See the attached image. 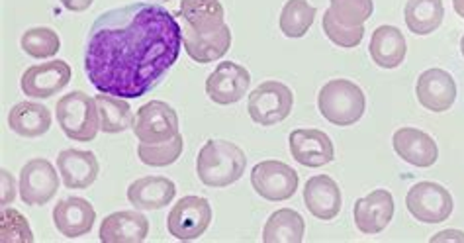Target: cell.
Instances as JSON below:
<instances>
[{
    "instance_id": "1",
    "label": "cell",
    "mask_w": 464,
    "mask_h": 243,
    "mask_svg": "<svg viewBox=\"0 0 464 243\" xmlns=\"http://www.w3.org/2000/svg\"><path fill=\"white\" fill-rule=\"evenodd\" d=\"M182 26L167 8L131 3L92 22L84 75L99 92L141 99L161 83L182 50Z\"/></svg>"
},
{
    "instance_id": "2",
    "label": "cell",
    "mask_w": 464,
    "mask_h": 243,
    "mask_svg": "<svg viewBox=\"0 0 464 243\" xmlns=\"http://www.w3.org/2000/svg\"><path fill=\"white\" fill-rule=\"evenodd\" d=\"M247 155L227 140H208L198 151L197 173L202 185L212 189L231 187L246 173Z\"/></svg>"
},
{
    "instance_id": "3",
    "label": "cell",
    "mask_w": 464,
    "mask_h": 243,
    "mask_svg": "<svg viewBox=\"0 0 464 243\" xmlns=\"http://www.w3.org/2000/svg\"><path fill=\"white\" fill-rule=\"evenodd\" d=\"M317 111L334 126L357 124L366 111L364 91L349 79L327 81L317 92Z\"/></svg>"
},
{
    "instance_id": "4",
    "label": "cell",
    "mask_w": 464,
    "mask_h": 243,
    "mask_svg": "<svg viewBox=\"0 0 464 243\" xmlns=\"http://www.w3.org/2000/svg\"><path fill=\"white\" fill-rule=\"evenodd\" d=\"M57 124L69 140L81 143L92 141L101 130V114L96 99L82 91L61 96L55 104Z\"/></svg>"
},
{
    "instance_id": "5",
    "label": "cell",
    "mask_w": 464,
    "mask_h": 243,
    "mask_svg": "<svg viewBox=\"0 0 464 243\" xmlns=\"http://www.w3.org/2000/svg\"><path fill=\"white\" fill-rule=\"evenodd\" d=\"M406 209L421 224H443L453 214V194L433 180H420L406 194Z\"/></svg>"
},
{
    "instance_id": "6",
    "label": "cell",
    "mask_w": 464,
    "mask_h": 243,
    "mask_svg": "<svg viewBox=\"0 0 464 243\" xmlns=\"http://www.w3.org/2000/svg\"><path fill=\"white\" fill-rule=\"evenodd\" d=\"M295 108V94L280 81H265L251 91L247 111L251 120L259 126H275L285 122Z\"/></svg>"
},
{
    "instance_id": "7",
    "label": "cell",
    "mask_w": 464,
    "mask_h": 243,
    "mask_svg": "<svg viewBox=\"0 0 464 243\" xmlns=\"http://www.w3.org/2000/svg\"><path fill=\"white\" fill-rule=\"evenodd\" d=\"M210 224L212 206L204 197H197V194L182 197L167 216L169 234L180 241L198 239L206 234Z\"/></svg>"
},
{
    "instance_id": "8",
    "label": "cell",
    "mask_w": 464,
    "mask_h": 243,
    "mask_svg": "<svg viewBox=\"0 0 464 243\" xmlns=\"http://www.w3.org/2000/svg\"><path fill=\"white\" fill-rule=\"evenodd\" d=\"M251 185L261 199L268 202H283L295 197L300 185V177L296 169H292L290 165L268 160L253 167Z\"/></svg>"
},
{
    "instance_id": "9",
    "label": "cell",
    "mask_w": 464,
    "mask_h": 243,
    "mask_svg": "<svg viewBox=\"0 0 464 243\" xmlns=\"http://www.w3.org/2000/svg\"><path fill=\"white\" fill-rule=\"evenodd\" d=\"M133 133L143 143H165L179 136V116L163 101L145 102L133 118Z\"/></svg>"
},
{
    "instance_id": "10",
    "label": "cell",
    "mask_w": 464,
    "mask_h": 243,
    "mask_svg": "<svg viewBox=\"0 0 464 243\" xmlns=\"http://www.w3.org/2000/svg\"><path fill=\"white\" fill-rule=\"evenodd\" d=\"M20 200L28 206H45L55 199L61 180L52 161L35 157L20 171Z\"/></svg>"
},
{
    "instance_id": "11",
    "label": "cell",
    "mask_w": 464,
    "mask_h": 243,
    "mask_svg": "<svg viewBox=\"0 0 464 243\" xmlns=\"http://www.w3.org/2000/svg\"><path fill=\"white\" fill-rule=\"evenodd\" d=\"M72 69L63 59H53L47 63L32 65L22 73L20 89L28 99L45 101L63 91L71 83Z\"/></svg>"
},
{
    "instance_id": "12",
    "label": "cell",
    "mask_w": 464,
    "mask_h": 243,
    "mask_svg": "<svg viewBox=\"0 0 464 243\" xmlns=\"http://www.w3.org/2000/svg\"><path fill=\"white\" fill-rule=\"evenodd\" d=\"M251 87V73L234 61H222L206 79L208 99L219 106L239 102Z\"/></svg>"
},
{
    "instance_id": "13",
    "label": "cell",
    "mask_w": 464,
    "mask_h": 243,
    "mask_svg": "<svg viewBox=\"0 0 464 243\" xmlns=\"http://www.w3.org/2000/svg\"><path fill=\"white\" fill-rule=\"evenodd\" d=\"M418 102L430 112H447L457 101V81L441 67L425 69L415 83Z\"/></svg>"
},
{
    "instance_id": "14",
    "label": "cell",
    "mask_w": 464,
    "mask_h": 243,
    "mask_svg": "<svg viewBox=\"0 0 464 243\" xmlns=\"http://www.w3.org/2000/svg\"><path fill=\"white\" fill-rule=\"evenodd\" d=\"M353 218L361 234H381L394 218V197L386 189H376L361 197L353 209Z\"/></svg>"
},
{
    "instance_id": "15",
    "label": "cell",
    "mask_w": 464,
    "mask_h": 243,
    "mask_svg": "<svg viewBox=\"0 0 464 243\" xmlns=\"http://www.w3.org/2000/svg\"><path fill=\"white\" fill-rule=\"evenodd\" d=\"M288 145L292 157L304 167L317 169L335 160L334 141L322 130L298 128L288 136Z\"/></svg>"
},
{
    "instance_id": "16",
    "label": "cell",
    "mask_w": 464,
    "mask_h": 243,
    "mask_svg": "<svg viewBox=\"0 0 464 243\" xmlns=\"http://www.w3.org/2000/svg\"><path fill=\"white\" fill-rule=\"evenodd\" d=\"M392 148L400 160L418 167L430 169L439 160V145L430 133L418 128H400L392 136Z\"/></svg>"
},
{
    "instance_id": "17",
    "label": "cell",
    "mask_w": 464,
    "mask_h": 243,
    "mask_svg": "<svg viewBox=\"0 0 464 243\" xmlns=\"http://www.w3.org/2000/svg\"><path fill=\"white\" fill-rule=\"evenodd\" d=\"M304 204L317 220L329 222L339 216L343 197L337 182L329 175H314L304 187Z\"/></svg>"
},
{
    "instance_id": "18",
    "label": "cell",
    "mask_w": 464,
    "mask_h": 243,
    "mask_svg": "<svg viewBox=\"0 0 464 243\" xmlns=\"http://www.w3.org/2000/svg\"><path fill=\"white\" fill-rule=\"evenodd\" d=\"M96 222L92 202L79 197L61 199L53 209V224L65 238L87 236Z\"/></svg>"
},
{
    "instance_id": "19",
    "label": "cell",
    "mask_w": 464,
    "mask_h": 243,
    "mask_svg": "<svg viewBox=\"0 0 464 243\" xmlns=\"http://www.w3.org/2000/svg\"><path fill=\"white\" fill-rule=\"evenodd\" d=\"M177 197V185L167 177H141L128 187V202L136 210H161Z\"/></svg>"
},
{
    "instance_id": "20",
    "label": "cell",
    "mask_w": 464,
    "mask_h": 243,
    "mask_svg": "<svg viewBox=\"0 0 464 243\" xmlns=\"http://www.w3.org/2000/svg\"><path fill=\"white\" fill-rule=\"evenodd\" d=\"M57 169L67 189L81 190L94 185L101 165L92 151L63 150L57 155Z\"/></svg>"
},
{
    "instance_id": "21",
    "label": "cell",
    "mask_w": 464,
    "mask_h": 243,
    "mask_svg": "<svg viewBox=\"0 0 464 243\" xmlns=\"http://www.w3.org/2000/svg\"><path fill=\"white\" fill-rule=\"evenodd\" d=\"M148 234V216L136 210H120L104 218L99 238L104 243H141Z\"/></svg>"
},
{
    "instance_id": "22",
    "label": "cell",
    "mask_w": 464,
    "mask_h": 243,
    "mask_svg": "<svg viewBox=\"0 0 464 243\" xmlns=\"http://www.w3.org/2000/svg\"><path fill=\"white\" fill-rule=\"evenodd\" d=\"M179 16L182 28L198 35H210L226 26V10L219 0H182Z\"/></svg>"
},
{
    "instance_id": "23",
    "label": "cell",
    "mask_w": 464,
    "mask_h": 243,
    "mask_svg": "<svg viewBox=\"0 0 464 243\" xmlns=\"http://www.w3.org/2000/svg\"><path fill=\"white\" fill-rule=\"evenodd\" d=\"M369 53L374 63L381 69H396L406 61L408 44L404 34L400 28L390 26V24H382L378 26L371 35Z\"/></svg>"
},
{
    "instance_id": "24",
    "label": "cell",
    "mask_w": 464,
    "mask_h": 243,
    "mask_svg": "<svg viewBox=\"0 0 464 243\" xmlns=\"http://www.w3.org/2000/svg\"><path fill=\"white\" fill-rule=\"evenodd\" d=\"M52 112L42 102H16L8 112V126L20 138H42L52 128Z\"/></svg>"
},
{
    "instance_id": "25",
    "label": "cell",
    "mask_w": 464,
    "mask_h": 243,
    "mask_svg": "<svg viewBox=\"0 0 464 243\" xmlns=\"http://www.w3.org/2000/svg\"><path fill=\"white\" fill-rule=\"evenodd\" d=\"M182 38H185L182 44H185L187 55L194 61V63H200V65L222 59L231 47V30L227 24L210 35H198L187 28H182Z\"/></svg>"
},
{
    "instance_id": "26",
    "label": "cell",
    "mask_w": 464,
    "mask_h": 243,
    "mask_svg": "<svg viewBox=\"0 0 464 243\" xmlns=\"http://www.w3.org/2000/svg\"><path fill=\"white\" fill-rule=\"evenodd\" d=\"M306 234V222L300 212L292 209H280L268 216L263 228L265 243H302Z\"/></svg>"
},
{
    "instance_id": "27",
    "label": "cell",
    "mask_w": 464,
    "mask_h": 243,
    "mask_svg": "<svg viewBox=\"0 0 464 243\" xmlns=\"http://www.w3.org/2000/svg\"><path fill=\"white\" fill-rule=\"evenodd\" d=\"M404 18L411 34L430 35L441 28L443 24V0H408L404 8Z\"/></svg>"
},
{
    "instance_id": "28",
    "label": "cell",
    "mask_w": 464,
    "mask_h": 243,
    "mask_svg": "<svg viewBox=\"0 0 464 243\" xmlns=\"http://www.w3.org/2000/svg\"><path fill=\"white\" fill-rule=\"evenodd\" d=\"M94 99L96 104H99L101 130L104 133H120L133 128V118H136V114L131 112V106L130 102H126V99L106 92H99Z\"/></svg>"
},
{
    "instance_id": "29",
    "label": "cell",
    "mask_w": 464,
    "mask_h": 243,
    "mask_svg": "<svg viewBox=\"0 0 464 243\" xmlns=\"http://www.w3.org/2000/svg\"><path fill=\"white\" fill-rule=\"evenodd\" d=\"M315 20V8L310 0H286L280 12L278 26L286 38L300 40L308 34Z\"/></svg>"
},
{
    "instance_id": "30",
    "label": "cell",
    "mask_w": 464,
    "mask_h": 243,
    "mask_svg": "<svg viewBox=\"0 0 464 243\" xmlns=\"http://www.w3.org/2000/svg\"><path fill=\"white\" fill-rule=\"evenodd\" d=\"M20 47L34 59H50L59 53L61 38L52 28H30L22 34Z\"/></svg>"
},
{
    "instance_id": "31",
    "label": "cell",
    "mask_w": 464,
    "mask_h": 243,
    "mask_svg": "<svg viewBox=\"0 0 464 243\" xmlns=\"http://www.w3.org/2000/svg\"><path fill=\"white\" fill-rule=\"evenodd\" d=\"M185 150V140L179 133L170 141L165 143H143L138 145V157L148 167H169L173 165Z\"/></svg>"
},
{
    "instance_id": "32",
    "label": "cell",
    "mask_w": 464,
    "mask_h": 243,
    "mask_svg": "<svg viewBox=\"0 0 464 243\" xmlns=\"http://www.w3.org/2000/svg\"><path fill=\"white\" fill-rule=\"evenodd\" d=\"M327 10L345 26H364L374 15V0H329Z\"/></svg>"
},
{
    "instance_id": "33",
    "label": "cell",
    "mask_w": 464,
    "mask_h": 243,
    "mask_svg": "<svg viewBox=\"0 0 464 243\" xmlns=\"http://www.w3.org/2000/svg\"><path fill=\"white\" fill-rule=\"evenodd\" d=\"M0 239L3 243H34L28 218L20 210L5 206L0 212Z\"/></svg>"
},
{
    "instance_id": "34",
    "label": "cell",
    "mask_w": 464,
    "mask_h": 243,
    "mask_svg": "<svg viewBox=\"0 0 464 243\" xmlns=\"http://www.w3.org/2000/svg\"><path fill=\"white\" fill-rule=\"evenodd\" d=\"M322 28L329 42L339 47H345V50L359 47L364 38V26H345V24H341L339 20H335L332 15H329V10L324 12Z\"/></svg>"
},
{
    "instance_id": "35",
    "label": "cell",
    "mask_w": 464,
    "mask_h": 243,
    "mask_svg": "<svg viewBox=\"0 0 464 243\" xmlns=\"http://www.w3.org/2000/svg\"><path fill=\"white\" fill-rule=\"evenodd\" d=\"M3 206H8L16 200V180L6 169H3Z\"/></svg>"
},
{
    "instance_id": "36",
    "label": "cell",
    "mask_w": 464,
    "mask_h": 243,
    "mask_svg": "<svg viewBox=\"0 0 464 243\" xmlns=\"http://www.w3.org/2000/svg\"><path fill=\"white\" fill-rule=\"evenodd\" d=\"M431 243H464V232L460 229H443L430 238Z\"/></svg>"
},
{
    "instance_id": "37",
    "label": "cell",
    "mask_w": 464,
    "mask_h": 243,
    "mask_svg": "<svg viewBox=\"0 0 464 243\" xmlns=\"http://www.w3.org/2000/svg\"><path fill=\"white\" fill-rule=\"evenodd\" d=\"M94 0H61V5H63L69 12H84L92 6Z\"/></svg>"
},
{
    "instance_id": "38",
    "label": "cell",
    "mask_w": 464,
    "mask_h": 243,
    "mask_svg": "<svg viewBox=\"0 0 464 243\" xmlns=\"http://www.w3.org/2000/svg\"><path fill=\"white\" fill-rule=\"evenodd\" d=\"M453 8L460 18H464V0H453Z\"/></svg>"
},
{
    "instance_id": "39",
    "label": "cell",
    "mask_w": 464,
    "mask_h": 243,
    "mask_svg": "<svg viewBox=\"0 0 464 243\" xmlns=\"http://www.w3.org/2000/svg\"><path fill=\"white\" fill-rule=\"evenodd\" d=\"M460 53L464 57V35H462V40H460Z\"/></svg>"
},
{
    "instance_id": "40",
    "label": "cell",
    "mask_w": 464,
    "mask_h": 243,
    "mask_svg": "<svg viewBox=\"0 0 464 243\" xmlns=\"http://www.w3.org/2000/svg\"><path fill=\"white\" fill-rule=\"evenodd\" d=\"M159 3H170V0H159Z\"/></svg>"
}]
</instances>
